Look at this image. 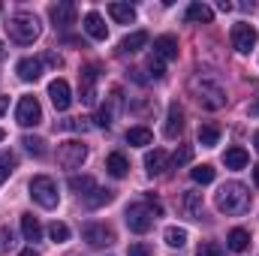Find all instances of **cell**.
Masks as SVG:
<instances>
[{
  "instance_id": "obj_48",
  "label": "cell",
  "mask_w": 259,
  "mask_h": 256,
  "mask_svg": "<svg viewBox=\"0 0 259 256\" xmlns=\"http://www.w3.org/2000/svg\"><path fill=\"white\" fill-rule=\"evenodd\" d=\"M253 148H256V151H259V130H256V133H253Z\"/></svg>"
},
{
  "instance_id": "obj_13",
  "label": "cell",
  "mask_w": 259,
  "mask_h": 256,
  "mask_svg": "<svg viewBox=\"0 0 259 256\" xmlns=\"http://www.w3.org/2000/svg\"><path fill=\"white\" fill-rule=\"evenodd\" d=\"M154 58L157 61H175L178 58V39L172 36V33H163V36H157L154 39Z\"/></svg>"
},
{
  "instance_id": "obj_11",
  "label": "cell",
  "mask_w": 259,
  "mask_h": 256,
  "mask_svg": "<svg viewBox=\"0 0 259 256\" xmlns=\"http://www.w3.org/2000/svg\"><path fill=\"white\" fill-rule=\"evenodd\" d=\"M81 235H84V241H88L91 247H103V244H112V241H115V232H112L106 223H88V226L81 229Z\"/></svg>"
},
{
  "instance_id": "obj_9",
  "label": "cell",
  "mask_w": 259,
  "mask_h": 256,
  "mask_svg": "<svg viewBox=\"0 0 259 256\" xmlns=\"http://www.w3.org/2000/svg\"><path fill=\"white\" fill-rule=\"evenodd\" d=\"M256 39L259 36H256V27H253V24H244V21H241V24L232 27V49H235V52L247 55V52L256 46Z\"/></svg>"
},
{
  "instance_id": "obj_33",
  "label": "cell",
  "mask_w": 259,
  "mask_h": 256,
  "mask_svg": "<svg viewBox=\"0 0 259 256\" xmlns=\"http://www.w3.org/2000/svg\"><path fill=\"white\" fill-rule=\"evenodd\" d=\"M166 244H169V247H184V244H187V229L169 226V229H166Z\"/></svg>"
},
{
  "instance_id": "obj_5",
  "label": "cell",
  "mask_w": 259,
  "mask_h": 256,
  "mask_svg": "<svg viewBox=\"0 0 259 256\" xmlns=\"http://www.w3.org/2000/svg\"><path fill=\"white\" fill-rule=\"evenodd\" d=\"M84 160H88V145H81L78 139L61 142V148H58V163H61L64 169H78Z\"/></svg>"
},
{
  "instance_id": "obj_38",
  "label": "cell",
  "mask_w": 259,
  "mask_h": 256,
  "mask_svg": "<svg viewBox=\"0 0 259 256\" xmlns=\"http://www.w3.org/2000/svg\"><path fill=\"white\" fill-rule=\"evenodd\" d=\"M193 160V148L190 145H181L178 151H175V166H184V163H190Z\"/></svg>"
},
{
  "instance_id": "obj_6",
  "label": "cell",
  "mask_w": 259,
  "mask_h": 256,
  "mask_svg": "<svg viewBox=\"0 0 259 256\" xmlns=\"http://www.w3.org/2000/svg\"><path fill=\"white\" fill-rule=\"evenodd\" d=\"M15 121L21 127H36L42 121V106L36 97H21L18 100V109H15Z\"/></svg>"
},
{
  "instance_id": "obj_50",
  "label": "cell",
  "mask_w": 259,
  "mask_h": 256,
  "mask_svg": "<svg viewBox=\"0 0 259 256\" xmlns=\"http://www.w3.org/2000/svg\"><path fill=\"white\" fill-rule=\"evenodd\" d=\"M250 112H253V115H256V112H259V103H256V106H250Z\"/></svg>"
},
{
  "instance_id": "obj_19",
  "label": "cell",
  "mask_w": 259,
  "mask_h": 256,
  "mask_svg": "<svg viewBox=\"0 0 259 256\" xmlns=\"http://www.w3.org/2000/svg\"><path fill=\"white\" fill-rule=\"evenodd\" d=\"M226 247H229L232 253H244V250L250 247V232H247V229H232V232L226 235Z\"/></svg>"
},
{
  "instance_id": "obj_26",
  "label": "cell",
  "mask_w": 259,
  "mask_h": 256,
  "mask_svg": "<svg viewBox=\"0 0 259 256\" xmlns=\"http://www.w3.org/2000/svg\"><path fill=\"white\" fill-rule=\"evenodd\" d=\"M109 15L118 21V24H130L136 18V9L130 3H109Z\"/></svg>"
},
{
  "instance_id": "obj_14",
  "label": "cell",
  "mask_w": 259,
  "mask_h": 256,
  "mask_svg": "<svg viewBox=\"0 0 259 256\" xmlns=\"http://www.w3.org/2000/svg\"><path fill=\"white\" fill-rule=\"evenodd\" d=\"M15 72H18L21 81H36L42 75V58H21L18 66H15Z\"/></svg>"
},
{
  "instance_id": "obj_20",
  "label": "cell",
  "mask_w": 259,
  "mask_h": 256,
  "mask_svg": "<svg viewBox=\"0 0 259 256\" xmlns=\"http://www.w3.org/2000/svg\"><path fill=\"white\" fill-rule=\"evenodd\" d=\"M106 172H109L112 178H124V175L130 172L127 157H124V154H118V151H115V154H109V157H106Z\"/></svg>"
},
{
  "instance_id": "obj_21",
  "label": "cell",
  "mask_w": 259,
  "mask_h": 256,
  "mask_svg": "<svg viewBox=\"0 0 259 256\" xmlns=\"http://www.w3.org/2000/svg\"><path fill=\"white\" fill-rule=\"evenodd\" d=\"M148 33L145 30H136V33H130V36H124V42H121V52L124 55H136V52H142L145 46H148Z\"/></svg>"
},
{
  "instance_id": "obj_7",
  "label": "cell",
  "mask_w": 259,
  "mask_h": 256,
  "mask_svg": "<svg viewBox=\"0 0 259 256\" xmlns=\"http://www.w3.org/2000/svg\"><path fill=\"white\" fill-rule=\"evenodd\" d=\"M124 220H127V226H130V232H148L151 226H154V214L148 211V205L145 202H136V205H130L127 208V214H124Z\"/></svg>"
},
{
  "instance_id": "obj_34",
  "label": "cell",
  "mask_w": 259,
  "mask_h": 256,
  "mask_svg": "<svg viewBox=\"0 0 259 256\" xmlns=\"http://www.w3.org/2000/svg\"><path fill=\"white\" fill-rule=\"evenodd\" d=\"M49 235H52L55 244H64V241H69V226L61 223V220H55V223L49 226Z\"/></svg>"
},
{
  "instance_id": "obj_16",
  "label": "cell",
  "mask_w": 259,
  "mask_h": 256,
  "mask_svg": "<svg viewBox=\"0 0 259 256\" xmlns=\"http://www.w3.org/2000/svg\"><path fill=\"white\" fill-rule=\"evenodd\" d=\"M52 21H55V27H72L75 24V6L72 3H58V6H52Z\"/></svg>"
},
{
  "instance_id": "obj_23",
  "label": "cell",
  "mask_w": 259,
  "mask_h": 256,
  "mask_svg": "<svg viewBox=\"0 0 259 256\" xmlns=\"http://www.w3.org/2000/svg\"><path fill=\"white\" fill-rule=\"evenodd\" d=\"M21 232H24L27 241H39L42 238V226H39V220L33 214H21Z\"/></svg>"
},
{
  "instance_id": "obj_17",
  "label": "cell",
  "mask_w": 259,
  "mask_h": 256,
  "mask_svg": "<svg viewBox=\"0 0 259 256\" xmlns=\"http://www.w3.org/2000/svg\"><path fill=\"white\" fill-rule=\"evenodd\" d=\"M84 30H88V36H91V39H106V36H109L106 21H103V15H100V12H88V15H84Z\"/></svg>"
},
{
  "instance_id": "obj_15",
  "label": "cell",
  "mask_w": 259,
  "mask_h": 256,
  "mask_svg": "<svg viewBox=\"0 0 259 256\" xmlns=\"http://www.w3.org/2000/svg\"><path fill=\"white\" fill-rule=\"evenodd\" d=\"M181 130H184V112H181V106H178V103H172V106H169V118H166L163 133H166V139H178V136H181Z\"/></svg>"
},
{
  "instance_id": "obj_41",
  "label": "cell",
  "mask_w": 259,
  "mask_h": 256,
  "mask_svg": "<svg viewBox=\"0 0 259 256\" xmlns=\"http://www.w3.org/2000/svg\"><path fill=\"white\" fill-rule=\"evenodd\" d=\"M130 256H151L148 244H130Z\"/></svg>"
},
{
  "instance_id": "obj_37",
  "label": "cell",
  "mask_w": 259,
  "mask_h": 256,
  "mask_svg": "<svg viewBox=\"0 0 259 256\" xmlns=\"http://www.w3.org/2000/svg\"><path fill=\"white\" fill-rule=\"evenodd\" d=\"M58 127H61V130H72V133H78V130H81V133H84V130L91 127V124H88V121H84V118H69V121H61V124H58Z\"/></svg>"
},
{
  "instance_id": "obj_12",
  "label": "cell",
  "mask_w": 259,
  "mask_h": 256,
  "mask_svg": "<svg viewBox=\"0 0 259 256\" xmlns=\"http://www.w3.org/2000/svg\"><path fill=\"white\" fill-rule=\"evenodd\" d=\"M121 103H124V97H121V88H115L112 91V97L106 100V106L97 112V127H112V121H115V115H118V109H121Z\"/></svg>"
},
{
  "instance_id": "obj_32",
  "label": "cell",
  "mask_w": 259,
  "mask_h": 256,
  "mask_svg": "<svg viewBox=\"0 0 259 256\" xmlns=\"http://www.w3.org/2000/svg\"><path fill=\"white\" fill-rule=\"evenodd\" d=\"M214 166H208V163H202V166H196V169H190V178H193L196 184H211L214 181Z\"/></svg>"
},
{
  "instance_id": "obj_51",
  "label": "cell",
  "mask_w": 259,
  "mask_h": 256,
  "mask_svg": "<svg viewBox=\"0 0 259 256\" xmlns=\"http://www.w3.org/2000/svg\"><path fill=\"white\" fill-rule=\"evenodd\" d=\"M3 139H6V133H3V130H0V142H3Z\"/></svg>"
},
{
  "instance_id": "obj_2",
  "label": "cell",
  "mask_w": 259,
  "mask_h": 256,
  "mask_svg": "<svg viewBox=\"0 0 259 256\" xmlns=\"http://www.w3.org/2000/svg\"><path fill=\"white\" fill-rule=\"evenodd\" d=\"M6 30H9V36H12L18 46H30V42H36L39 33H42L39 18L30 15V12H18V15H12L9 24H6Z\"/></svg>"
},
{
  "instance_id": "obj_35",
  "label": "cell",
  "mask_w": 259,
  "mask_h": 256,
  "mask_svg": "<svg viewBox=\"0 0 259 256\" xmlns=\"http://www.w3.org/2000/svg\"><path fill=\"white\" fill-rule=\"evenodd\" d=\"M21 145H24L33 157H42V154H46V142H42V139H36V136H24V139H21Z\"/></svg>"
},
{
  "instance_id": "obj_46",
  "label": "cell",
  "mask_w": 259,
  "mask_h": 256,
  "mask_svg": "<svg viewBox=\"0 0 259 256\" xmlns=\"http://www.w3.org/2000/svg\"><path fill=\"white\" fill-rule=\"evenodd\" d=\"M18 256H39V253H36V250L30 247V250H21V253H18Z\"/></svg>"
},
{
  "instance_id": "obj_24",
  "label": "cell",
  "mask_w": 259,
  "mask_h": 256,
  "mask_svg": "<svg viewBox=\"0 0 259 256\" xmlns=\"http://www.w3.org/2000/svg\"><path fill=\"white\" fill-rule=\"evenodd\" d=\"M211 18H214L211 6H205V3H190V6H187V21H199V24H211Z\"/></svg>"
},
{
  "instance_id": "obj_25",
  "label": "cell",
  "mask_w": 259,
  "mask_h": 256,
  "mask_svg": "<svg viewBox=\"0 0 259 256\" xmlns=\"http://www.w3.org/2000/svg\"><path fill=\"white\" fill-rule=\"evenodd\" d=\"M69 190H75L78 196H91V193L97 190V181L91 175H72L69 178Z\"/></svg>"
},
{
  "instance_id": "obj_29",
  "label": "cell",
  "mask_w": 259,
  "mask_h": 256,
  "mask_svg": "<svg viewBox=\"0 0 259 256\" xmlns=\"http://www.w3.org/2000/svg\"><path fill=\"white\" fill-rule=\"evenodd\" d=\"M220 142V127L217 124H202L199 127V145L202 148H214Z\"/></svg>"
},
{
  "instance_id": "obj_4",
  "label": "cell",
  "mask_w": 259,
  "mask_h": 256,
  "mask_svg": "<svg viewBox=\"0 0 259 256\" xmlns=\"http://www.w3.org/2000/svg\"><path fill=\"white\" fill-rule=\"evenodd\" d=\"M27 190H30V199L36 202V205H42V208H58V202H61V193H58V184L49 178V175H36V178H30V184H27Z\"/></svg>"
},
{
  "instance_id": "obj_45",
  "label": "cell",
  "mask_w": 259,
  "mask_h": 256,
  "mask_svg": "<svg viewBox=\"0 0 259 256\" xmlns=\"http://www.w3.org/2000/svg\"><path fill=\"white\" fill-rule=\"evenodd\" d=\"M6 109H9V97H0V115H6Z\"/></svg>"
},
{
  "instance_id": "obj_28",
  "label": "cell",
  "mask_w": 259,
  "mask_h": 256,
  "mask_svg": "<svg viewBox=\"0 0 259 256\" xmlns=\"http://www.w3.org/2000/svg\"><path fill=\"white\" fill-rule=\"evenodd\" d=\"M127 142L130 145H136V148H145V145L154 142V133H151L148 127H130L127 130Z\"/></svg>"
},
{
  "instance_id": "obj_40",
  "label": "cell",
  "mask_w": 259,
  "mask_h": 256,
  "mask_svg": "<svg viewBox=\"0 0 259 256\" xmlns=\"http://www.w3.org/2000/svg\"><path fill=\"white\" fill-rule=\"evenodd\" d=\"M145 205H148V211H151V214H154V220H157V217H160V214H163V205H160V202H157V199H154V196H148V199H145Z\"/></svg>"
},
{
  "instance_id": "obj_3",
  "label": "cell",
  "mask_w": 259,
  "mask_h": 256,
  "mask_svg": "<svg viewBox=\"0 0 259 256\" xmlns=\"http://www.w3.org/2000/svg\"><path fill=\"white\" fill-rule=\"evenodd\" d=\"M190 91L196 94V100L202 103V109L217 112V109L226 106V91H223L217 81H211V78H199V75H196L193 81H190Z\"/></svg>"
},
{
  "instance_id": "obj_44",
  "label": "cell",
  "mask_w": 259,
  "mask_h": 256,
  "mask_svg": "<svg viewBox=\"0 0 259 256\" xmlns=\"http://www.w3.org/2000/svg\"><path fill=\"white\" fill-rule=\"evenodd\" d=\"M217 9H220V12H229V9H232V3H229V0H220V3H217Z\"/></svg>"
},
{
  "instance_id": "obj_47",
  "label": "cell",
  "mask_w": 259,
  "mask_h": 256,
  "mask_svg": "<svg viewBox=\"0 0 259 256\" xmlns=\"http://www.w3.org/2000/svg\"><path fill=\"white\" fill-rule=\"evenodd\" d=\"M253 181H256V187H259V166H253Z\"/></svg>"
},
{
  "instance_id": "obj_18",
  "label": "cell",
  "mask_w": 259,
  "mask_h": 256,
  "mask_svg": "<svg viewBox=\"0 0 259 256\" xmlns=\"http://www.w3.org/2000/svg\"><path fill=\"white\" fill-rule=\"evenodd\" d=\"M166 166H169V154H166V151H148V154H145V169H148V175H163Z\"/></svg>"
},
{
  "instance_id": "obj_39",
  "label": "cell",
  "mask_w": 259,
  "mask_h": 256,
  "mask_svg": "<svg viewBox=\"0 0 259 256\" xmlns=\"http://www.w3.org/2000/svg\"><path fill=\"white\" fill-rule=\"evenodd\" d=\"M148 69H151V75H154V78H163V75H166V66H163V61H157V58H151Z\"/></svg>"
},
{
  "instance_id": "obj_22",
  "label": "cell",
  "mask_w": 259,
  "mask_h": 256,
  "mask_svg": "<svg viewBox=\"0 0 259 256\" xmlns=\"http://www.w3.org/2000/svg\"><path fill=\"white\" fill-rule=\"evenodd\" d=\"M223 163H226V169H244L247 166V151L244 148H226V154H223Z\"/></svg>"
},
{
  "instance_id": "obj_49",
  "label": "cell",
  "mask_w": 259,
  "mask_h": 256,
  "mask_svg": "<svg viewBox=\"0 0 259 256\" xmlns=\"http://www.w3.org/2000/svg\"><path fill=\"white\" fill-rule=\"evenodd\" d=\"M3 58H6V49H3V42H0V61H3Z\"/></svg>"
},
{
  "instance_id": "obj_36",
  "label": "cell",
  "mask_w": 259,
  "mask_h": 256,
  "mask_svg": "<svg viewBox=\"0 0 259 256\" xmlns=\"http://www.w3.org/2000/svg\"><path fill=\"white\" fill-rule=\"evenodd\" d=\"M196 256H226V253H223L220 244H214V241H202V244L196 247Z\"/></svg>"
},
{
  "instance_id": "obj_10",
  "label": "cell",
  "mask_w": 259,
  "mask_h": 256,
  "mask_svg": "<svg viewBox=\"0 0 259 256\" xmlns=\"http://www.w3.org/2000/svg\"><path fill=\"white\" fill-rule=\"evenodd\" d=\"M49 97H52V106H55L58 112H66V109L72 106V91H69V81H66V78H55V81L49 84Z\"/></svg>"
},
{
  "instance_id": "obj_42",
  "label": "cell",
  "mask_w": 259,
  "mask_h": 256,
  "mask_svg": "<svg viewBox=\"0 0 259 256\" xmlns=\"http://www.w3.org/2000/svg\"><path fill=\"white\" fill-rule=\"evenodd\" d=\"M9 244H12V232H9V229L3 226V229H0V250H6Z\"/></svg>"
},
{
  "instance_id": "obj_43",
  "label": "cell",
  "mask_w": 259,
  "mask_h": 256,
  "mask_svg": "<svg viewBox=\"0 0 259 256\" xmlns=\"http://www.w3.org/2000/svg\"><path fill=\"white\" fill-rule=\"evenodd\" d=\"M42 64H49V66H61V58H58L55 52H46V55H42Z\"/></svg>"
},
{
  "instance_id": "obj_30",
  "label": "cell",
  "mask_w": 259,
  "mask_h": 256,
  "mask_svg": "<svg viewBox=\"0 0 259 256\" xmlns=\"http://www.w3.org/2000/svg\"><path fill=\"white\" fill-rule=\"evenodd\" d=\"M112 199H115V193H112V190H103V187H97V190L91 193V196H84L88 208H100V205H109Z\"/></svg>"
},
{
  "instance_id": "obj_31",
  "label": "cell",
  "mask_w": 259,
  "mask_h": 256,
  "mask_svg": "<svg viewBox=\"0 0 259 256\" xmlns=\"http://www.w3.org/2000/svg\"><path fill=\"white\" fill-rule=\"evenodd\" d=\"M15 166H18V157H15L12 151H3V154H0V184L12 175V169H15Z\"/></svg>"
},
{
  "instance_id": "obj_1",
  "label": "cell",
  "mask_w": 259,
  "mask_h": 256,
  "mask_svg": "<svg viewBox=\"0 0 259 256\" xmlns=\"http://www.w3.org/2000/svg\"><path fill=\"white\" fill-rule=\"evenodd\" d=\"M247 208H250V193H247L244 184L229 181V184H223L217 190V211H223V214H244Z\"/></svg>"
},
{
  "instance_id": "obj_8",
  "label": "cell",
  "mask_w": 259,
  "mask_h": 256,
  "mask_svg": "<svg viewBox=\"0 0 259 256\" xmlns=\"http://www.w3.org/2000/svg\"><path fill=\"white\" fill-rule=\"evenodd\" d=\"M97 78H100V66H84L78 72V88H81V103L94 106L97 103Z\"/></svg>"
},
{
  "instance_id": "obj_27",
  "label": "cell",
  "mask_w": 259,
  "mask_h": 256,
  "mask_svg": "<svg viewBox=\"0 0 259 256\" xmlns=\"http://www.w3.org/2000/svg\"><path fill=\"white\" fill-rule=\"evenodd\" d=\"M184 211H187V217H193V220L202 217V193L199 190H187L184 193Z\"/></svg>"
}]
</instances>
